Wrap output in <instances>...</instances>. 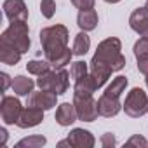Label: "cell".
<instances>
[{
  "label": "cell",
  "instance_id": "1",
  "mask_svg": "<svg viewBox=\"0 0 148 148\" xmlns=\"http://www.w3.org/2000/svg\"><path fill=\"white\" fill-rule=\"evenodd\" d=\"M40 44L45 59L54 70H61L66 64H71V58L75 56L68 47L70 32L64 25H52L40 30Z\"/></svg>",
  "mask_w": 148,
  "mask_h": 148
},
{
  "label": "cell",
  "instance_id": "2",
  "mask_svg": "<svg viewBox=\"0 0 148 148\" xmlns=\"http://www.w3.org/2000/svg\"><path fill=\"white\" fill-rule=\"evenodd\" d=\"M91 63L106 64L113 71H120L125 66V56L122 54V42L117 37H108L101 40L96 47V52L91 59Z\"/></svg>",
  "mask_w": 148,
  "mask_h": 148
},
{
  "label": "cell",
  "instance_id": "3",
  "mask_svg": "<svg viewBox=\"0 0 148 148\" xmlns=\"http://www.w3.org/2000/svg\"><path fill=\"white\" fill-rule=\"evenodd\" d=\"M0 40H4L11 45H14L21 54L30 51L32 40H30V28L26 21H11L9 28L4 30Z\"/></svg>",
  "mask_w": 148,
  "mask_h": 148
},
{
  "label": "cell",
  "instance_id": "4",
  "mask_svg": "<svg viewBox=\"0 0 148 148\" xmlns=\"http://www.w3.org/2000/svg\"><path fill=\"white\" fill-rule=\"evenodd\" d=\"M122 110L131 119H139V117L146 115L148 113V96H146V92L141 87H132L125 96Z\"/></svg>",
  "mask_w": 148,
  "mask_h": 148
},
{
  "label": "cell",
  "instance_id": "5",
  "mask_svg": "<svg viewBox=\"0 0 148 148\" xmlns=\"http://www.w3.org/2000/svg\"><path fill=\"white\" fill-rule=\"evenodd\" d=\"M73 106H75L77 117L82 122H94L99 117L98 101L92 96H73Z\"/></svg>",
  "mask_w": 148,
  "mask_h": 148
},
{
  "label": "cell",
  "instance_id": "6",
  "mask_svg": "<svg viewBox=\"0 0 148 148\" xmlns=\"http://www.w3.org/2000/svg\"><path fill=\"white\" fill-rule=\"evenodd\" d=\"M23 112V105L14 96H2L0 101V117L5 125H16L19 120V115Z\"/></svg>",
  "mask_w": 148,
  "mask_h": 148
},
{
  "label": "cell",
  "instance_id": "7",
  "mask_svg": "<svg viewBox=\"0 0 148 148\" xmlns=\"http://www.w3.org/2000/svg\"><path fill=\"white\" fill-rule=\"evenodd\" d=\"M26 105L28 106H37V108H42L44 112H47V110H52L58 105V94L52 92V91L38 89V91H33L28 96Z\"/></svg>",
  "mask_w": 148,
  "mask_h": 148
},
{
  "label": "cell",
  "instance_id": "8",
  "mask_svg": "<svg viewBox=\"0 0 148 148\" xmlns=\"http://www.w3.org/2000/svg\"><path fill=\"white\" fill-rule=\"evenodd\" d=\"M66 139H68L71 148H92L96 145V138L92 136V132L84 129V127L71 129Z\"/></svg>",
  "mask_w": 148,
  "mask_h": 148
},
{
  "label": "cell",
  "instance_id": "9",
  "mask_svg": "<svg viewBox=\"0 0 148 148\" xmlns=\"http://www.w3.org/2000/svg\"><path fill=\"white\" fill-rule=\"evenodd\" d=\"M2 7L9 21H28V7L25 0H5Z\"/></svg>",
  "mask_w": 148,
  "mask_h": 148
},
{
  "label": "cell",
  "instance_id": "10",
  "mask_svg": "<svg viewBox=\"0 0 148 148\" xmlns=\"http://www.w3.org/2000/svg\"><path fill=\"white\" fill-rule=\"evenodd\" d=\"M42 120H44V110L37 108V106H28L26 105V108H23L16 125L19 129H32V127L42 124Z\"/></svg>",
  "mask_w": 148,
  "mask_h": 148
},
{
  "label": "cell",
  "instance_id": "11",
  "mask_svg": "<svg viewBox=\"0 0 148 148\" xmlns=\"http://www.w3.org/2000/svg\"><path fill=\"white\" fill-rule=\"evenodd\" d=\"M122 110V105L119 101V98H112V96H99L98 99V112H99V117H115L119 112Z\"/></svg>",
  "mask_w": 148,
  "mask_h": 148
},
{
  "label": "cell",
  "instance_id": "12",
  "mask_svg": "<svg viewBox=\"0 0 148 148\" xmlns=\"http://www.w3.org/2000/svg\"><path fill=\"white\" fill-rule=\"evenodd\" d=\"M77 120H79V117H77V112H75L73 103H61V105H58V108H56V122L61 127H68V125H71Z\"/></svg>",
  "mask_w": 148,
  "mask_h": 148
},
{
  "label": "cell",
  "instance_id": "13",
  "mask_svg": "<svg viewBox=\"0 0 148 148\" xmlns=\"http://www.w3.org/2000/svg\"><path fill=\"white\" fill-rule=\"evenodd\" d=\"M99 23V16L94 9H87V11H79V16H77V25L82 32H92L96 30Z\"/></svg>",
  "mask_w": 148,
  "mask_h": 148
},
{
  "label": "cell",
  "instance_id": "14",
  "mask_svg": "<svg viewBox=\"0 0 148 148\" xmlns=\"http://www.w3.org/2000/svg\"><path fill=\"white\" fill-rule=\"evenodd\" d=\"M129 26L132 32H136L138 35L143 33V30L148 26V9L146 7H138L132 11V14L129 16Z\"/></svg>",
  "mask_w": 148,
  "mask_h": 148
},
{
  "label": "cell",
  "instance_id": "15",
  "mask_svg": "<svg viewBox=\"0 0 148 148\" xmlns=\"http://www.w3.org/2000/svg\"><path fill=\"white\" fill-rule=\"evenodd\" d=\"M98 86L94 82V77L91 73H87L86 77L75 80V86H73V96H92L96 92Z\"/></svg>",
  "mask_w": 148,
  "mask_h": 148
},
{
  "label": "cell",
  "instance_id": "16",
  "mask_svg": "<svg viewBox=\"0 0 148 148\" xmlns=\"http://www.w3.org/2000/svg\"><path fill=\"white\" fill-rule=\"evenodd\" d=\"M35 86H37L35 80H32V79H28V77H25V75H16V77L12 79L11 89H12V92H14L16 96H30V94L33 92V87H35Z\"/></svg>",
  "mask_w": 148,
  "mask_h": 148
},
{
  "label": "cell",
  "instance_id": "17",
  "mask_svg": "<svg viewBox=\"0 0 148 148\" xmlns=\"http://www.w3.org/2000/svg\"><path fill=\"white\" fill-rule=\"evenodd\" d=\"M21 56H23V54H21L14 45L7 44V42H4V40H0V61H2L4 64L14 66V64L19 63Z\"/></svg>",
  "mask_w": 148,
  "mask_h": 148
},
{
  "label": "cell",
  "instance_id": "18",
  "mask_svg": "<svg viewBox=\"0 0 148 148\" xmlns=\"http://www.w3.org/2000/svg\"><path fill=\"white\" fill-rule=\"evenodd\" d=\"M89 49H91V37L87 35V32H82L80 30V33L75 35L71 51H73V54H75V56H86L89 52Z\"/></svg>",
  "mask_w": 148,
  "mask_h": 148
},
{
  "label": "cell",
  "instance_id": "19",
  "mask_svg": "<svg viewBox=\"0 0 148 148\" xmlns=\"http://www.w3.org/2000/svg\"><path fill=\"white\" fill-rule=\"evenodd\" d=\"M127 84H129V82H127V77H124V75H117L115 79H112V82L108 84V87L105 89L103 94L112 96V98H120L122 92L125 91Z\"/></svg>",
  "mask_w": 148,
  "mask_h": 148
},
{
  "label": "cell",
  "instance_id": "20",
  "mask_svg": "<svg viewBox=\"0 0 148 148\" xmlns=\"http://www.w3.org/2000/svg\"><path fill=\"white\" fill-rule=\"evenodd\" d=\"M70 71H66L64 68H61V70H56V84H54V92L58 94V96H61V94H64L66 91H68V87H70Z\"/></svg>",
  "mask_w": 148,
  "mask_h": 148
},
{
  "label": "cell",
  "instance_id": "21",
  "mask_svg": "<svg viewBox=\"0 0 148 148\" xmlns=\"http://www.w3.org/2000/svg\"><path fill=\"white\" fill-rule=\"evenodd\" d=\"M45 143H47V138L45 136L33 134V136H28V138L19 139L14 145V148H42V146H45Z\"/></svg>",
  "mask_w": 148,
  "mask_h": 148
},
{
  "label": "cell",
  "instance_id": "22",
  "mask_svg": "<svg viewBox=\"0 0 148 148\" xmlns=\"http://www.w3.org/2000/svg\"><path fill=\"white\" fill-rule=\"evenodd\" d=\"M54 84H56V70H47L45 73L38 75L37 79V87L44 91H52L54 92Z\"/></svg>",
  "mask_w": 148,
  "mask_h": 148
},
{
  "label": "cell",
  "instance_id": "23",
  "mask_svg": "<svg viewBox=\"0 0 148 148\" xmlns=\"http://www.w3.org/2000/svg\"><path fill=\"white\" fill-rule=\"evenodd\" d=\"M52 66H51V63L47 61V59H32V61H28L26 63V70H28V73H32V75H35V77H38V75H42V73H45L47 70H51Z\"/></svg>",
  "mask_w": 148,
  "mask_h": 148
},
{
  "label": "cell",
  "instance_id": "24",
  "mask_svg": "<svg viewBox=\"0 0 148 148\" xmlns=\"http://www.w3.org/2000/svg\"><path fill=\"white\" fill-rule=\"evenodd\" d=\"M87 73H89V63H86L82 59L71 63V66H70V75H71L73 80H79V79L86 77Z\"/></svg>",
  "mask_w": 148,
  "mask_h": 148
},
{
  "label": "cell",
  "instance_id": "25",
  "mask_svg": "<svg viewBox=\"0 0 148 148\" xmlns=\"http://www.w3.org/2000/svg\"><path fill=\"white\" fill-rule=\"evenodd\" d=\"M132 51H134V58H136V61H139V59H146V58H148V38H146V37H139V40L134 44Z\"/></svg>",
  "mask_w": 148,
  "mask_h": 148
},
{
  "label": "cell",
  "instance_id": "26",
  "mask_svg": "<svg viewBox=\"0 0 148 148\" xmlns=\"http://www.w3.org/2000/svg\"><path fill=\"white\" fill-rule=\"evenodd\" d=\"M40 12L45 19H51L56 14V2L54 0H42L40 2Z\"/></svg>",
  "mask_w": 148,
  "mask_h": 148
},
{
  "label": "cell",
  "instance_id": "27",
  "mask_svg": "<svg viewBox=\"0 0 148 148\" xmlns=\"http://www.w3.org/2000/svg\"><path fill=\"white\" fill-rule=\"evenodd\" d=\"M125 146H138V148H146V146H148V141H146L143 136H139V134H134V136H131V138L125 141Z\"/></svg>",
  "mask_w": 148,
  "mask_h": 148
},
{
  "label": "cell",
  "instance_id": "28",
  "mask_svg": "<svg viewBox=\"0 0 148 148\" xmlns=\"http://www.w3.org/2000/svg\"><path fill=\"white\" fill-rule=\"evenodd\" d=\"M99 143H101L103 148H113V146L117 145V138H115L113 132H105V134L99 138Z\"/></svg>",
  "mask_w": 148,
  "mask_h": 148
},
{
  "label": "cell",
  "instance_id": "29",
  "mask_svg": "<svg viewBox=\"0 0 148 148\" xmlns=\"http://www.w3.org/2000/svg\"><path fill=\"white\" fill-rule=\"evenodd\" d=\"M71 5L77 7L79 11H87V9H94L96 0H71Z\"/></svg>",
  "mask_w": 148,
  "mask_h": 148
},
{
  "label": "cell",
  "instance_id": "30",
  "mask_svg": "<svg viewBox=\"0 0 148 148\" xmlns=\"http://www.w3.org/2000/svg\"><path fill=\"white\" fill-rule=\"evenodd\" d=\"M0 79H2V92H5L11 86H12V80H11V77L7 75L5 71H2L0 73Z\"/></svg>",
  "mask_w": 148,
  "mask_h": 148
},
{
  "label": "cell",
  "instance_id": "31",
  "mask_svg": "<svg viewBox=\"0 0 148 148\" xmlns=\"http://www.w3.org/2000/svg\"><path fill=\"white\" fill-rule=\"evenodd\" d=\"M138 70H139V73H143V75H148V58L138 61Z\"/></svg>",
  "mask_w": 148,
  "mask_h": 148
},
{
  "label": "cell",
  "instance_id": "32",
  "mask_svg": "<svg viewBox=\"0 0 148 148\" xmlns=\"http://www.w3.org/2000/svg\"><path fill=\"white\" fill-rule=\"evenodd\" d=\"M0 134H2V145H5V141H7V131H5V127L0 129Z\"/></svg>",
  "mask_w": 148,
  "mask_h": 148
},
{
  "label": "cell",
  "instance_id": "33",
  "mask_svg": "<svg viewBox=\"0 0 148 148\" xmlns=\"http://www.w3.org/2000/svg\"><path fill=\"white\" fill-rule=\"evenodd\" d=\"M58 146H59V148H61V146H70V143H68V139H64V141H59Z\"/></svg>",
  "mask_w": 148,
  "mask_h": 148
},
{
  "label": "cell",
  "instance_id": "34",
  "mask_svg": "<svg viewBox=\"0 0 148 148\" xmlns=\"http://www.w3.org/2000/svg\"><path fill=\"white\" fill-rule=\"evenodd\" d=\"M105 2H106V4H119L120 0H105Z\"/></svg>",
  "mask_w": 148,
  "mask_h": 148
},
{
  "label": "cell",
  "instance_id": "35",
  "mask_svg": "<svg viewBox=\"0 0 148 148\" xmlns=\"http://www.w3.org/2000/svg\"><path fill=\"white\" fill-rule=\"evenodd\" d=\"M146 79H145V82H146V87H148V75H145Z\"/></svg>",
  "mask_w": 148,
  "mask_h": 148
},
{
  "label": "cell",
  "instance_id": "36",
  "mask_svg": "<svg viewBox=\"0 0 148 148\" xmlns=\"http://www.w3.org/2000/svg\"><path fill=\"white\" fill-rule=\"evenodd\" d=\"M145 7H146V9H148V0H146V4H145Z\"/></svg>",
  "mask_w": 148,
  "mask_h": 148
}]
</instances>
